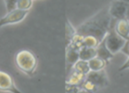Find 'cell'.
<instances>
[{
	"label": "cell",
	"mask_w": 129,
	"mask_h": 93,
	"mask_svg": "<svg viewBox=\"0 0 129 93\" xmlns=\"http://www.w3.org/2000/svg\"><path fill=\"white\" fill-rule=\"evenodd\" d=\"M33 6V0H18L16 8L24 11H29Z\"/></svg>",
	"instance_id": "17"
},
{
	"label": "cell",
	"mask_w": 129,
	"mask_h": 93,
	"mask_svg": "<svg viewBox=\"0 0 129 93\" xmlns=\"http://www.w3.org/2000/svg\"><path fill=\"white\" fill-rule=\"evenodd\" d=\"M95 56H96V48H88V46H81L79 50L80 60L88 62Z\"/></svg>",
	"instance_id": "11"
},
{
	"label": "cell",
	"mask_w": 129,
	"mask_h": 93,
	"mask_svg": "<svg viewBox=\"0 0 129 93\" xmlns=\"http://www.w3.org/2000/svg\"><path fill=\"white\" fill-rule=\"evenodd\" d=\"M76 34V28H74L72 26V24L69 22V20L67 21L66 26V39H67V46L69 45L72 41L74 36Z\"/></svg>",
	"instance_id": "16"
},
{
	"label": "cell",
	"mask_w": 129,
	"mask_h": 93,
	"mask_svg": "<svg viewBox=\"0 0 129 93\" xmlns=\"http://www.w3.org/2000/svg\"><path fill=\"white\" fill-rule=\"evenodd\" d=\"M128 21H129V20H128Z\"/></svg>",
	"instance_id": "24"
},
{
	"label": "cell",
	"mask_w": 129,
	"mask_h": 93,
	"mask_svg": "<svg viewBox=\"0 0 129 93\" xmlns=\"http://www.w3.org/2000/svg\"><path fill=\"white\" fill-rule=\"evenodd\" d=\"M116 32L123 39L128 40H129V21L127 18L117 20L114 26Z\"/></svg>",
	"instance_id": "9"
},
{
	"label": "cell",
	"mask_w": 129,
	"mask_h": 93,
	"mask_svg": "<svg viewBox=\"0 0 129 93\" xmlns=\"http://www.w3.org/2000/svg\"><path fill=\"white\" fill-rule=\"evenodd\" d=\"M4 1H5V6H6V9L7 12L16 9V4L18 0H4Z\"/></svg>",
	"instance_id": "18"
},
{
	"label": "cell",
	"mask_w": 129,
	"mask_h": 93,
	"mask_svg": "<svg viewBox=\"0 0 129 93\" xmlns=\"http://www.w3.org/2000/svg\"><path fill=\"white\" fill-rule=\"evenodd\" d=\"M88 65H89L90 71H99V70H104L106 66V62L95 56L93 59L88 61Z\"/></svg>",
	"instance_id": "13"
},
{
	"label": "cell",
	"mask_w": 129,
	"mask_h": 93,
	"mask_svg": "<svg viewBox=\"0 0 129 93\" xmlns=\"http://www.w3.org/2000/svg\"><path fill=\"white\" fill-rule=\"evenodd\" d=\"M121 51L125 53V54H126L127 56H129V40H126V42H125V46H124V48H122Z\"/></svg>",
	"instance_id": "20"
},
{
	"label": "cell",
	"mask_w": 129,
	"mask_h": 93,
	"mask_svg": "<svg viewBox=\"0 0 129 93\" xmlns=\"http://www.w3.org/2000/svg\"><path fill=\"white\" fill-rule=\"evenodd\" d=\"M104 40L105 42V45L108 48V49L113 54L121 51L124 46H125V42H126V40L123 39L117 34L114 29V26H111V28H110L109 32H108L107 35L104 39Z\"/></svg>",
	"instance_id": "3"
},
{
	"label": "cell",
	"mask_w": 129,
	"mask_h": 93,
	"mask_svg": "<svg viewBox=\"0 0 129 93\" xmlns=\"http://www.w3.org/2000/svg\"><path fill=\"white\" fill-rule=\"evenodd\" d=\"M79 50L77 46L73 44H69L66 48V65H67V75L70 74V71L74 68V65L80 60Z\"/></svg>",
	"instance_id": "7"
},
{
	"label": "cell",
	"mask_w": 129,
	"mask_h": 93,
	"mask_svg": "<svg viewBox=\"0 0 129 93\" xmlns=\"http://www.w3.org/2000/svg\"><path fill=\"white\" fill-rule=\"evenodd\" d=\"M127 6L128 4L125 2H122L119 0H113L111 4L108 6V11L111 18H114L116 20L125 18Z\"/></svg>",
	"instance_id": "5"
},
{
	"label": "cell",
	"mask_w": 129,
	"mask_h": 93,
	"mask_svg": "<svg viewBox=\"0 0 129 93\" xmlns=\"http://www.w3.org/2000/svg\"><path fill=\"white\" fill-rule=\"evenodd\" d=\"M100 41L95 37L91 35H86L83 37L82 40V46H88V48H96V46L99 45Z\"/></svg>",
	"instance_id": "15"
},
{
	"label": "cell",
	"mask_w": 129,
	"mask_h": 93,
	"mask_svg": "<svg viewBox=\"0 0 129 93\" xmlns=\"http://www.w3.org/2000/svg\"><path fill=\"white\" fill-rule=\"evenodd\" d=\"M80 93H94V92L88 90H85V89H82V88H81V92H80Z\"/></svg>",
	"instance_id": "21"
},
{
	"label": "cell",
	"mask_w": 129,
	"mask_h": 93,
	"mask_svg": "<svg viewBox=\"0 0 129 93\" xmlns=\"http://www.w3.org/2000/svg\"><path fill=\"white\" fill-rule=\"evenodd\" d=\"M86 76L83 75L81 73L76 71H73V73L69 74L67 76V84H70V85H75V86H80L82 84V82L85 81Z\"/></svg>",
	"instance_id": "12"
},
{
	"label": "cell",
	"mask_w": 129,
	"mask_h": 93,
	"mask_svg": "<svg viewBox=\"0 0 129 93\" xmlns=\"http://www.w3.org/2000/svg\"><path fill=\"white\" fill-rule=\"evenodd\" d=\"M128 68H129V56H128V58H127L126 61L122 64V66H120V68H118V71L119 72L125 71V70H128Z\"/></svg>",
	"instance_id": "19"
},
{
	"label": "cell",
	"mask_w": 129,
	"mask_h": 93,
	"mask_svg": "<svg viewBox=\"0 0 129 93\" xmlns=\"http://www.w3.org/2000/svg\"><path fill=\"white\" fill-rule=\"evenodd\" d=\"M15 63L20 71L26 75L32 76L37 68V58L32 51L23 49L16 54Z\"/></svg>",
	"instance_id": "2"
},
{
	"label": "cell",
	"mask_w": 129,
	"mask_h": 93,
	"mask_svg": "<svg viewBox=\"0 0 129 93\" xmlns=\"http://www.w3.org/2000/svg\"><path fill=\"white\" fill-rule=\"evenodd\" d=\"M96 56L101 59H103L104 61L108 62L114 56V54L108 49V48L106 46L105 42L103 40L99 45L96 46Z\"/></svg>",
	"instance_id": "10"
},
{
	"label": "cell",
	"mask_w": 129,
	"mask_h": 93,
	"mask_svg": "<svg viewBox=\"0 0 129 93\" xmlns=\"http://www.w3.org/2000/svg\"><path fill=\"white\" fill-rule=\"evenodd\" d=\"M119 1H122V2H125L126 4H129V0H119Z\"/></svg>",
	"instance_id": "23"
},
{
	"label": "cell",
	"mask_w": 129,
	"mask_h": 93,
	"mask_svg": "<svg viewBox=\"0 0 129 93\" xmlns=\"http://www.w3.org/2000/svg\"><path fill=\"white\" fill-rule=\"evenodd\" d=\"M0 90L10 93H23L15 85L13 76L2 70H0Z\"/></svg>",
	"instance_id": "6"
},
{
	"label": "cell",
	"mask_w": 129,
	"mask_h": 93,
	"mask_svg": "<svg viewBox=\"0 0 129 93\" xmlns=\"http://www.w3.org/2000/svg\"><path fill=\"white\" fill-rule=\"evenodd\" d=\"M125 18L129 20V4L127 6V10H126V15H125Z\"/></svg>",
	"instance_id": "22"
},
{
	"label": "cell",
	"mask_w": 129,
	"mask_h": 93,
	"mask_svg": "<svg viewBox=\"0 0 129 93\" xmlns=\"http://www.w3.org/2000/svg\"><path fill=\"white\" fill-rule=\"evenodd\" d=\"M29 11H24V10L14 9L13 11L7 12L4 17L0 18V28L5 26L13 25L21 22L27 16Z\"/></svg>",
	"instance_id": "4"
},
{
	"label": "cell",
	"mask_w": 129,
	"mask_h": 93,
	"mask_svg": "<svg viewBox=\"0 0 129 93\" xmlns=\"http://www.w3.org/2000/svg\"><path fill=\"white\" fill-rule=\"evenodd\" d=\"M85 80L91 82L97 88L105 87L109 84V79L104 70L99 71H89V73L86 76Z\"/></svg>",
	"instance_id": "8"
},
{
	"label": "cell",
	"mask_w": 129,
	"mask_h": 93,
	"mask_svg": "<svg viewBox=\"0 0 129 93\" xmlns=\"http://www.w3.org/2000/svg\"><path fill=\"white\" fill-rule=\"evenodd\" d=\"M74 70L76 72H79L83 75L87 76L90 71L89 65H88V62L82 61V60H79L74 65Z\"/></svg>",
	"instance_id": "14"
},
{
	"label": "cell",
	"mask_w": 129,
	"mask_h": 93,
	"mask_svg": "<svg viewBox=\"0 0 129 93\" xmlns=\"http://www.w3.org/2000/svg\"><path fill=\"white\" fill-rule=\"evenodd\" d=\"M111 20L108 7H104L81 24L76 28V32L83 37L86 35L94 36L101 42L111 28Z\"/></svg>",
	"instance_id": "1"
}]
</instances>
